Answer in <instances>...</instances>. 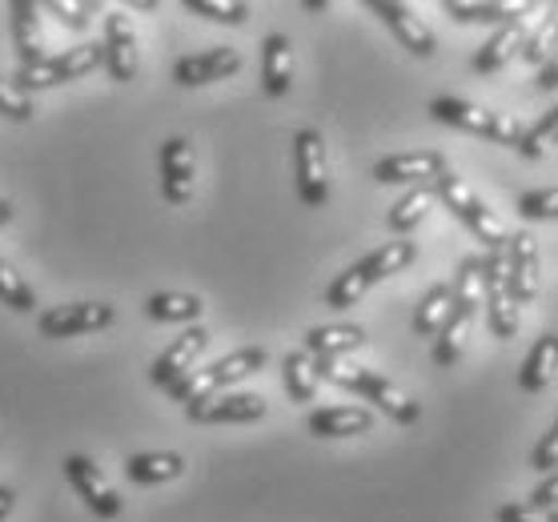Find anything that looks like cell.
I'll return each instance as SVG.
<instances>
[{
    "instance_id": "obj_42",
    "label": "cell",
    "mask_w": 558,
    "mask_h": 522,
    "mask_svg": "<svg viewBox=\"0 0 558 522\" xmlns=\"http://www.w3.org/2000/svg\"><path fill=\"white\" fill-rule=\"evenodd\" d=\"M555 498H558V474H546V483L543 486H534V495L526 507L534 510H555Z\"/></svg>"
},
{
    "instance_id": "obj_37",
    "label": "cell",
    "mask_w": 558,
    "mask_h": 522,
    "mask_svg": "<svg viewBox=\"0 0 558 522\" xmlns=\"http://www.w3.org/2000/svg\"><path fill=\"white\" fill-rule=\"evenodd\" d=\"M519 214L526 221H555L558 217V190L546 185V190H531L519 197Z\"/></svg>"
},
{
    "instance_id": "obj_21",
    "label": "cell",
    "mask_w": 558,
    "mask_h": 522,
    "mask_svg": "<svg viewBox=\"0 0 558 522\" xmlns=\"http://www.w3.org/2000/svg\"><path fill=\"white\" fill-rule=\"evenodd\" d=\"M181 474H185V459L178 450H145V454H129L125 459V478L133 486L173 483Z\"/></svg>"
},
{
    "instance_id": "obj_38",
    "label": "cell",
    "mask_w": 558,
    "mask_h": 522,
    "mask_svg": "<svg viewBox=\"0 0 558 522\" xmlns=\"http://www.w3.org/2000/svg\"><path fill=\"white\" fill-rule=\"evenodd\" d=\"M0 113L9 117V121H33L37 105H33V97L16 89L13 81H0Z\"/></svg>"
},
{
    "instance_id": "obj_11",
    "label": "cell",
    "mask_w": 558,
    "mask_h": 522,
    "mask_svg": "<svg viewBox=\"0 0 558 522\" xmlns=\"http://www.w3.org/2000/svg\"><path fill=\"white\" fill-rule=\"evenodd\" d=\"M185 418L197 422V426L257 422V418H266V398L250 394V390H226V394L205 398V402H197V406H185Z\"/></svg>"
},
{
    "instance_id": "obj_34",
    "label": "cell",
    "mask_w": 558,
    "mask_h": 522,
    "mask_svg": "<svg viewBox=\"0 0 558 522\" xmlns=\"http://www.w3.org/2000/svg\"><path fill=\"white\" fill-rule=\"evenodd\" d=\"M366 278L357 274V266H350L345 274H338V278L330 281V290H326V306L330 309H354L362 298H366Z\"/></svg>"
},
{
    "instance_id": "obj_32",
    "label": "cell",
    "mask_w": 558,
    "mask_h": 522,
    "mask_svg": "<svg viewBox=\"0 0 558 522\" xmlns=\"http://www.w3.org/2000/svg\"><path fill=\"white\" fill-rule=\"evenodd\" d=\"M0 302L9 309H16V314H33L37 309V290L9 262H0Z\"/></svg>"
},
{
    "instance_id": "obj_16",
    "label": "cell",
    "mask_w": 558,
    "mask_h": 522,
    "mask_svg": "<svg viewBox=\"0 0 558 522\" xmlns=\"http://www.w3.org/2000/svg\"><path fill=\"white\" fill-rule=\"evenodd\" d=\"M233 73H242V52L238 49H205V52H193V57H181L173 64V81L193 89V85H214V81H226Z\"/></svg>"
},
{
    "instance_id": "obj_27",
    "label": "cell",
    "mask_w": 558,
    "mask_h": 522,
    "mask_svg": "<svg viewBox=\"0 0 558 522\" xmlns=\"http://www.w3.org/2000/svg\"><path fill=\"white\" fill-rule=\"evenodd\" d=\"M555 354H558V330H546L543 338L534 342V350L526 354V362H522V369H519V386L526 394L546 390L550 369H555Z\"/></svg>"
},
{
    "instance_id": "obj_43",
    "label": "cell",
    "mask_w": 558,
    "mask_h": 522,
    "mask_svg": "<svg viewBox=\"0 0 558 522\" xmlns=\"http://www.w3.org/2000/svg\"><path fill=\"white\" fill-rule=\"evenodd\" d=\"M558 64L555 61H546L543 64V73H538V89H543V93H555V85H558Z\"/></svg>"
},
{
    "instance_id": "obj_14",
    "label": "cell",
    "mask_w": 558,
    "mask_h": 522,
    "mask_svg": "<svg viewBox=\"0 0 558 522\" xmlns=\"http://www.w3.org/2000/svg\"><path fill=\"white\" fill-rule=\"evenodd\" d=\"M369 9L381 16V25L390 28L393 37L402 40V49L407 52H414V57H434L438 37H434V28L426 25L410 4H398V0H374Z\"/></svg>"
},
{
    "instance_id": "obj_30",
    "label": "cell",
    "mask_w": 558,
    "mask_h": 522,
    "mask_svg": "<svg viewBox=\"0 0 558 522\" xmlns=\"http://www.w3.org/2000/svg\"><path fill=\"white\" fill-rule=\"evenodd\" d=\"M446 314H450V281H438L426 290V298L414 309V333L418 338H438V330L446 326Z\"/></svg>"
},
{
    "instance_id": "obj_36",
    "label": "cell",
    "mask_w": 558,
    "mask_h": 522,
    "mask_svg": "<svg viewBox=\"0 0 558 522\" xmlns=\"http://www.w3.org/2000/svg\"><path fill=\"white\" fill-rule=\"evenodd\" d=\"M555 125H558V109H550L546 117H538L531 129H519V149L522 157H531V161H538V157L546 154V141L555 137Z\"/></svg>"
},
{
    "instance_id": "obj_35",
    "label": "cell",
    "mask_w": 558,
    "mask_h": 522,
    "mask_svg": "<svg viewBox=\"0 0 558 522\" xmlns=\"http://www.w3.org/2000/svg\"><path fill=\"white\" fill-rule=\"evenodd\" d=\"M40 9L52 13L64 28H73V33L93 28V16H97V4H93V0H45Z\"/></svg>"
},
{
    "instance_id": "obj_12",
    "label": "cell",
    "mask_w": 558,
    "mask_h": 522,
    "mask_svg": "<svg viewBox=\"0 0 558 522\" xmlns=\"http://www.w3.org/2000/svg\"><path fill=\"white\" fill-rule=\"evenodd\" d=\"M64 478L73 483V490L85 498V507L97 514V519H117L121 514V498L117 490L109 486V478L101 474V466L85 454H69L64 459Z\"/></svg>"
},
{
    "instance_id": "obj_13",
    "label": "cell",
    "mask_w": 558,
    "mask_h": 522,
    "mask_svg": "<svg viewBox=\"0 0 558 522\" xmlns=\"http://www.w3.org/2000/svg\"><path fill=\"white\" fill-rule=\"evenodd\" d=\"M205 345H209V330H205V326H193V330H185L181 338H173L161 354L153 357L149 383L161 386V390H169L173 383H181V378L193 369V362L205 354Z\"/></svg>"
},
{
    "instance_id": "obj_39",
    "label": "cell",
    "mask_w": 558,
    "mask_h": 522,
    "mask_svg": "<svg viewBox=\"0 0 558 522\" xmlns=\"http://www.w3.org/2000/svg\"><path fill=\"white\" fill-rule=\"evenodd\" d=\"M550 45H555V21H546V25H538L531 33V37L522 40V57H526V61L531 64H546V61H555V57H550Z\"/></svg>"
},
{
    "instance_id": "obj_7",
    "label": "cell",
    "mask_w": 558,
    "mask_h": 522,
    "mask_svg": "<svg viewBox=\"0 0 558 522\" xmlns=\"http://www.w3.org/2000/svg\"><path fill=\"white\" fill-rule=\"evenodd\" d=\"M502 269H507V250H502V254H483V257H478V281H483L486 326H490V333H495V338H514V333H519V306L507 298Z\"/></svg>"
},
{
    "instance_id": "obj_17",
    "label": "cell",
    "mask_w": 558,
    "mask_h": 522,
    "mask_svg": "<svg viewBox=\"0 0 558 522\" xmlns=\"http://www.w3.org/2000/svg\"><path fill=\"white\" fill-rule=\"evenodd\" d=\"M193 181H197V166H193L190 141L169 137L161 145V197L169 205H185L193 197Z\"/></svg>"
},
{
    "instance_id": "obj_5",
    "label": "cell",
    "mask_w": 558,
    "mask_h": 522,
    "mask_svg": "<svg viewBox=\"0 0 558 522\" xmlns=\"http://www.w3.org/2000/svg\"><path fill=\"white\" fill-rule=\"evenodd\" d=\"M430 117L434 121H442V125L466 129V133H474V137L507 145V149L519 145V125H514L507 113H495V109H486V105L462 101V97H438V101L430 105Z\"/></svg>"
},
{
    "instance_id": "obj_41",
    "label": "cell",
    "mask_w": 558,
    "mask_h": 522,
    "mask_svg": "<svg viewBox=\"0 0 558 522\" xmlns=\"http://www.w3.org/2000/svg\"><path fill=\"white\" fill-rule=\"evenodd\" d=\"M498 522H558V514L555 510H534L526 502H510L498 510Z\"/></svg>"
},
{
    "instance_id": "obj_40",
    "label": "cell",
    "mask_w": 558,
    "mask_h": 522,
    "mask_svg": "<svg viewBox=\"0 0 558 522\" xmlns=\"http://www.w3.org/2000/svg\"><path fill=\"white\" fill-rule=\"evenodd\" d=\"M531 466L534 471H543V474H555V466H558V422H550L546 434L538 438V446H534V454H531Z\"/></svg>"
},
{
    "instance_id": "obj_3",
    "label": "cell",
    "mask_w": 558,
    "mask_h": 522,
    "mask_svg": "<svg viewBox=\"0 0 558 522\" xmlns=\"http://www.w3.org/2000/svg\"><path fill=\"white\" fill-rule=\"evenodd\" d=\"M430 193H434V202H442L446 209H450V214H454L458 221H462V226H466V230L486 245V254H502V250H507V242H510L507 226L498 221L495 209H490L478 193L470 190L458 173H450V169H446L442 178H434Z\"/></svg>"
},
{
    "instance_id": "obj_31",
    "label": "cell",
    "mask_w": 558,
    "mask_h": 522,
    "mask_svg": "<svg viewBox=\"0 0 558 522\" xmlns=\"http://www.w3.org/2000/svg\"><path fill=\"white\" fill-rule=\"evenodd\" d=\"M430 205H434V193L430 190H410L407 197H402V202H398L390 214H386V226H390L393 233L418 230V221L430 214Z\"/></svg>"
},
{
    "instance_id": "obj_1",
    "label": "cell",
    "mask_w": 558,
    "mask_h": 522,
    "mask_svg": "<svg viewBox=\"0 0 558 522\" xmlns=\"http://www.w3.org/2000/svg\"><path fill=\"white\" fill-rule=\"evenodd\" d=\"M314 366H317V378L342 386V390H354V394H362L366 402L386 410V414H390L393 422H402V426H414V422L422 418L418 402H414L410 394H402V390H398L386 374H378V369L345 366V362H314Z\"/></svg>"
},
{
    "instance_id": "obj_9",
    "label": "cell",
    "mask_w": 558,
    "mask_h": 522,
    "mask_svg": "<svg viewBox=\"0 0 558 522\" xmlns=\"http://www.w3.org/2000/svg\"><path fill=\"white\" fill-rule=\"evenodd\" d=\"M101 64L109 69V77H113L117 85H129V81H137V73H141V49H137V28H133L129 13H109V16H105Z\"/></svg>"
},
{
    "instance_id": "obj_33",
    "label": "cell",
    "mask_w": 558,
    "mask_h": 522,
    "mask_svg": "<svg viewBox=\"0 0 558 522\" xmlns=\"http://www.w3.org/2000/svg\"><path fill=\"white\" fill-rule=\"evenodd\" d=\"M185 13L205 16L214 25H245L250 21V4L245 0H185Z\"/></svg>"
},
{
    "instance_id": "obj_25",
    "label": "cell",
    "mask_w": 558,
    "mask_h": 522,
    "mask_svg": "<svg viewBox=\"0 0 558 522\" xmlns=\"http://www.w3.org/2000/svg\"><path fill=\"white\" fill-rule=\"evenodd\" d=\"M13 40L21 52V64L45 61V33H40V4L16 0L13 4Z\"/></svg>"
},
{
    "instance_id": "obj_24",
    "label": "cell",
    "mask_w": 558,
    "mask_h": 522,
    "mask_svg": "<svg viewBox=\"0 0 558 522\" xmlns=\"http://www.w3.org/2000/svg\"><path fill=\"white\" fill-rule=\"evenodd\" d=\"M522 40H526V28L522 21H510L495 33V37L486 40L483 49L474 52V73H483V77H495L498 69H507L514 61V52L522 49Z\"/></svg>"
},
{
    "instance_id": "obj_18",
    "label": "cell",
    "mask_w": 558,
    "mask_h": 522,
    "mask_svg": "<svg viewBox=\"0 0 558 522\" xmlns=\"http://www.w3.org/2000/svg\"><path fill=\"white\" fill-rule=\"evenodd\" d=\"M357 345H366V330L350 326V321H333V326H314L305 333V354L314 362H338L342 354H354Z\"/></svg>"
},
{
    "instance_id": "obj_15",
    "label": "cell",
    "mask_w": 558,
    "mask_h": 522,
    "mask_svg": "<svg viewBox=\"0 0 558 522\" xmlns=\"http://www.w3.org/2000/svg\"><path fill=\"white\" fill-rule=\"evenodd\" d=\"M446 157L438 149H418V154H390L374 166V178L381 185H422L446 173Z\"/></svg>"
},
{
    "instance_id": "obj_26",
    "label": "cell",
    "mask_w": 558,
    "mask_h": 522,
    "mask_svg": "<svg viewBox=\"0 0 558 522\" xmlns=\"http://www.w3.org/2000/svg\"><path fill=\"white\" fill-rule=\"evenodd\" d=\"M474 318H478L474 309L450 306V314H446V326L438 330V338H434V362H438V366H454L458 357H462Z\"/></svg>"
},
{
    "instance_id": "obj_10",
    "label": "cell",
    "mask_w": 558,
    "mask_h": 522,
    "mask_svg": "<svg viewBox=\"0 0 558 522\" xmlns=\"http://www.w3.org/2000/svg\"><path fill=\"white\" fill-rule=\"evenodd\" d=\"M502 286H507V298L514 306H531L538 298V242H534V233L519 230L507 242Z\"/></svg>"
},
{
    "instance_id": "obj_20",
    "label": "cell",
    "mask_w": 558,
    "mask_h": 522,
    "mask_svg": "<svg viewBox=\"0 0 558 522\" xmlns=\"http://www.w3.org/2000/svg\"><path fill=\"white\" fill-rule=\"evenodd\" d=\"M314 438H354L374 430V414L366 406H326L305 418Z\"/></svg>"
},
{
    "instance_id": "obj_45",
    "label": "cell",
    "mask_w": 558,
    "mask_h": 522,
    "mask_svg": "<svg viewBox=\"0 0 558 522\" xmlns=\"http://www.w3.org/2000/svg\"><path fill=\"white\" fill-rule=\"evenodd\" d=\"M9 221H13V202L0 197V226H9Z\"/></svg>"
},
{
    "instance_id": "obj_6",
    "label": "cell",
    "mask_w": 558,
    "mask_h": 522,
    "mask_svg": "<svg viewBox=\"0 0 558 522\" xmlns=\"http://www.w3.org/2000/svg\"><path fill=\"white\" fill-rule=\"evenodd\" d=\"M293 178L298 193L310 209L330 202V178H326V141L317 129H298L293 133Z\"/></svg>"
},
{
    "instance_id": "obj_29",
    "label": "cell",
    "mask_w": 558,
    "mask_h": 522,
    "mask_svg": "<svg viewBox=\"0 0 558 522\" xmlns=\"http://www.w3.org/2000/svg\"><path fill=\"white\" fill-rule=\"evenodd\" d=\"M205 302L202 298H193V293H153L149 302H145V314H149L153 321H193L197 326V318H202Z\"/></svg>"
},
{
    "instance_id": "obj_4",
    "label": "cell",
    "mask_w": 558,
    "mask_h": 522,
    "mask_svg": "<svg viewBox=\"0 0 558 522\" xmlns=\"http://www.w3.org/2000/svg\"><path fill=\"white\" fill-rule=\"evenodd\" d=\"M97 64H101V45H76V49L45 57V61H37V64H21V73H16L13 85L28 97V93H37V89H57V85L89 77Z\"/></svg>"
},
{
    "instance_id": "obj_44",
    "label": "cell",
    "mask_w": 558,
    "mask_h": 522,
    "mask_svg": "<svg viewBox=\"0 0 558 522\" xmlns=\"http://www.w3.org/2000/svg\"><path fill=\"white\" fill-rule=\"evenodd\" d=\"M13 502H16V490H13V486H0V522L9 519V510H13Z\"/></svg>"
},
{
    "instance_id": "obj_8",
    "label": "cell",
    "mask_w": 558,
    "mask_h": 522,
    "mask_svg": "<svg viewBox=\"0 0 558 522\" xmlns=\"http://www.w3.org/2000/svg\"><path fill=\"white\" fill-rule=\"evenodd\" d=\"M117 321V309L109 302H73V306H52L37 318L40 338H81L93 330H109Z\"/></svg>"
},
{
    "instance_id": "obj_28",
    "label": "cell",
    "mask_w": 558,
    "mask_h": 522,
    "mask_svg": "<svg viewBox=\"0 0 558 522\" xmlns=\"http://www.w3.org/2000/svg\"><path fill=\"white\" fill-rule=\"evenodd\" d=\"M281 386H286L290 402H314L317 394L314 357L305 354V350H290V354L281 357Z\"/></svg>"
},
{
    "instance_id": "obj_22",
    "label": "cell",
    "mask_w": 558,
    "mask_h": 522,
    "mask_svg": "<svg viewBox=\"0 0 558 522\" xmlns=\"http://www.w3.org/2000/svg\"><path fill=\"white\" fill-rule=\"evenodd\" d=\"M418 262V242H407V238H398V242H386L378 250H369L362 262H357V274L366 278V286L374 281L390 278V274H402L407 266Z\"/></svg>"
},
{
    "instance_id": "obj_19",
    "label": "cell",
    "mask_w": 558,
    "mask_h": 522,
    "mask_svg": "<svg viewBox=\"0 0 558 522\" xmlns=\"http://www.w3.org/2000/svg\"><path fill=\"white\" fill-rule=\"evenodd\" d=\"M293 85V45L286 33H269L262 40V89L266 97H286Z\"/></svg>"
},
{
    "instance_id": "obj_23",
    "label": "cell",
    "mask_w": 558,
    "mask_h": 522,
    "mask_svg": "<svg viewBox=\"0 0 558 522\" xmlns=\"http://www.w3.org/2000/svg\"><path fill=\"white\" fill-rule=\"evenodd\" d=\"M442 9L458 25H510L526 13V4H498V0H442Z\"/></svg>"
},
{
    "instance_id": "obj_2",
    "label": "cell",
    "mask_w": 558,
    "mask_h": 522,
    "mask_svg": "<svg viewBox=\"0 0 558 522\" xmlns=\"http://www.w3.org/2000/svg\"><path fill=\"white\" fill-rule=\"evenodd\" d=\"M266 362H269L266 345H242V350H233V354L217 357L214 366L190 369L181 383L169 386V394L178 398V402H185V406H197V402H205V398L226 394L229 386H238V383H245V378H254V374L266 366Z\"/></svg>"
}]
</instances>
